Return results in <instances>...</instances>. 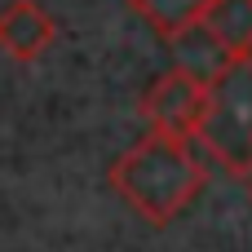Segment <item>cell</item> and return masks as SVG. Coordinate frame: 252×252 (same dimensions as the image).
<instances>
[{
    "label": "cell",
    "mask_w": 252,
    "mask_h": 252,
    "mask_svg": "<svg viewBox=\"0 0 252 252\" xmlns=\"http://www.w3.org/2000/svg\"><path fill=\"white\" fill-rule=\"evenodd\" d=\"M111 190L151 226H168L177 221L195 195L208 186V168L195 155L190 137H173V133H146L137 137L106 173Z\"/></svg>",
    "instance_id": "1"
},
{
    "label": "cell",
    "mask_w": 252,
    "mask_h": 252,
    "mask_svg": "<svg viewBox=\"0 0 252 252\" xmlns=\"http://www.w3.org/2000/svg\"><path fill=\"white\" fill-rule=\"evenodd\" d=\"M208 115L199 142L239 182H252V58H221L208 75Z\"/></svg>",
    "instance_id": "2"
},
{
    "label": "cell",
    "mask_w": 252,
    "mask_h": 252,
    "mask_svg": "<svg viewBox=\"0 0 252 252\" xmlns=\"http://www.w3.org/2000/svg\"><path fill=\"white\" fill-rule=\"evenodd\" d=\"M208 75L190 71V66H173L164 71L137 102L142 120L155 133H173V137H199L204 115H208Z\"/></svg>",
    "instance_id": "3"
},
{
    "label": "cell",
    "mask_w": 252,
    "mask_h": 252,
    "mask_svg": "<svg viewBox=\"0 0 252 252\" xmlns=\"http://www.w3.org/2000/svg\"><path fill=\"white\" fill-rule=\"evenodd\" d=\"M58 40V22L40 0H13L0 9V49L13 62H35Z\"/></svg>",
    "instance_id": "4"
},
{
    "label": "cell",
    "mask_w": 252,
    "mask_h": 252,
    "mask_svg": "<svg viewBox=\"0 0 252 252\" xmlns=\"http://www.w3.org/2000/svg\"><path fill=\"white\" fill-rule=\"evenodd\" d=\"M199 31L221 58H252V0H208Z\"/></svg>",
    "instance_id": "5"
},
{
    "label": "cell",
    "mask_w": 252,
    "mask_h": 252,
    "mask_svg": "<svg viewBox=\"0 0 252 252\" xmlns=\"http://www.w3.org/2000/svg\"><path fill=\"white\" fill-rule=\"evenodd\" d=\"M128 4L159 40H182L199 31L204 9H208V0H128Z\"/></svg>",
    "instance_id": "6"
}]
</instances>
